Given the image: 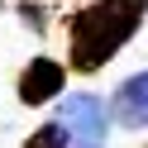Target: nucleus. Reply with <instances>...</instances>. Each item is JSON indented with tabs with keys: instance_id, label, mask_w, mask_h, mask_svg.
Listing matches in <instances>:
<instances>
[{
	"instance_id": "nucleus-5",
	"label": "nucleus",
	"mask_w": 148,
	"mask_h": 148,
	"mask_svg": "<svg viewBox=\"0 0 148 148\" xmlns=\"http://www.w3.org/2000/svg\"><path fill=\"white\" fill-rule=\"evenodd\" d=\"M19 148H67V129H62V119H48V124H38L29 138H24Z\"/></svg>"
},
{
	"instance_id": "nucleus-4",
	"label": "nucleus",
	"mask_w": 148,
	"mask_h": 148,
	"mask_svg": "<svg viewBox=\"0 0 148 148\" xmlns=\"http://www.w3.org/2000/svg\"><path fill=\"white\" fill-rule=\"evenodd\" d=\"M110 115H115V124H124V129H148V72H134V77H124L115 86Z\"/></svg>"
},
{
	"instance_id": "nucleus-1",
	"label": "nucleus",
	"mask_w": 148,
	"mask_h": 148,
	"mask_svg": "<svg viewBox=\"0 0 148 148\" xmlns=\"http://www.w3.org/2000/svg\"><path fill=\"white\" fill-rule=\"evenodd\" d=\"M143 14H148V0H91L86 10L67 19V67L81 77L100 72L138 34Z\"/></svg>"
},
{
	"instance_id": "nucleus-3",
	"label": "nucleus",
	"mask_w": 148,
	"mask_h": 148,
	"mask_svg": "<svg viewBox=\"0 0 148 148\" xmlns=\"http://www.w3.org/2000/svg\"><path fill=\"white\" fill-rule=\"evenodd\" d=\"M62 86H67V67L53 58H34L29 67L19 72V100L24 105H48L53 96H62Z\"/></svg>"
},
{
	"instance_id": "nucleus-6",
	"label": "nucleus",
	"mask_w": 148,
	"mask_h": 148,
	"mask_svg": "<svg viewBox=\"0 0 148 148\" xmlns=\"http://www.w3.org/2000/svg\"><path fill=\"white\" fill-rule=\"evenodd\" d=\"M19 14H24V24H29V29H43V5L24 0V5H19Z\"/></svg>"
},
{
	"instance_id": "nucleus-7",
	"label": "nucleus",
	"mask_w": 148,
	"mask_h": 148,
	"mask_svg": "<svg viewBox=\"0 0 148 148\" xmlns=\"http://www.w3.org/2000/svg\"><path fill=\"white\" fill-rule=\"evenodd\" d=\"M143 148H148V143H143Z\"/></svg>"
},
{
	"instance_id": "nucleus-2",
	"label": "nucleus",
	"mask_w": 148,
	"mask_h": 148,
	"mask_svg": "<svg viewBox=\"0 0 148 148\" xmlns=\"http://www.w3.org/2000/svg\"><path fill=\"white\" fill-rule=\"evenodd\" d=\"M62 129H67V148H100L105 143V100L100 96H67Z\"/></svg>"
}]
</instances>
